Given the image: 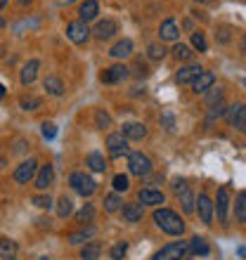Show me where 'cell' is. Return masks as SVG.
<instances>
[{"mask_svg": "<svg viewBox=\"0 0 246 260\" xmlns=\"http://www.w3.org/2000/svg\"><path fill=\"white\" fill-rule=\"evenodd\" d=\"M111 185H114L116 192H126V189H128V178H126V175H114Z\"/></svg>", "mask_w": 246, "mask_h": 260, "instance_id": "cell-38", "label": "cell"}, {"mask_svg": "<svg viewBox=\"0 0 246 260\" xmlns=\"http://www.w3.org/2000/svg\"><path fill=\"white\" fill-rule=\"evenodd\" d=\"M52 178H55L52 166L50 164L41 166V171H38V175H36V187H38V189H48V187L52 185Z\"/></svg>", "mask_w": 246, "mask_h": 260, "instance_id": "cell-14", "label": "cell"}, {"mask_svg": "<svg viewBox=\"0 0 246 260\" xmlns=\"http://www.w3.org/2000/svg\"><path fill=\"white\" fill-rule=\"evenodd\" d=\"M123 220H126V222H137V220H142V206L126 204L123 206Z\"/></svg>", "mask_w": 246, "mask_h": 260, "instance_id": "cell-21", "label": "cell"}, {"mask_svg": "<svg viewBox=\"0 0 246 260\" xmlns=\"http://www.w3.org/2000/svg\"><path fill=\"white\" fill-rule=\"evenodd\" d=\"M43 85H45V90H48L50 95H55V97H59L62 92H64V85H62V81L57 78V76H48Z\"/></svg>", "mask_w": 246, "mask_h": 260, "instance_id": "cell-24", "label": "cell"}, {"mask_svg": "<svg viewBox=\"0 0 246 260\" xmlns=\"http://www.w3.org/2000/svg\"><path fill=\"white\" fill-rule=\"evenodd\" d=\"M116 21L114 19H104V21H100L95 26V36L100 38V41H107V38H111V36L116 34Z\"/></svg>", "mask_w": 246, "mask_h": 260, "instance_id": "cell-15", "label": "cell"}, {"mask_svg": "<svg viewBox=\"0 0 246 260\" xmlns=\"http://www.w3.org/2000/svg\"><path fill=\"white\" fill-rule=\"evenodd\" d=\"M190 248H192V253H197V255H206V253H208V244H206L201 237H194V239L190 241Z\"/></svg>", "mask_w": 246, "mask_h": 260, "instance_id": "cell-29", "label": "cell"}, {"mask_svg": "<svg viewBox=\"0 0 246 260\" xmlns=\"http://www.w3.org/2000/svg\"><path fill=\"white\" fill-rule=\"evenodd\" d=\"M234 125H237L241 133H246V104L239 109V116H237V123H234Z\"/></svg>", "mask_w": 246, "mask_h": 260, "instance_id": "cell-42", "label": "cell"}, {"mask_svg": "<svg viewBox=\"0 0 246 260\" xmlns=\"http://www.w3.org/2000/svg\"><path fill=\"white\" fill-rule=\"evenodd\" d=\"M213 83H216V76H213L211 71H204L197 81L192 83V88H194V92H197V95H204V92H208V90L213 88Z\"/></svg>", "mask_w": 246, "mask_h": 260, "instance_id": "cell-12", "label": "cell"}, {"mask_svg": "<svg viewBox=\"0 0 246 260\" xmlns=\"http://www.w3.org/2000/svg\"><path fill=\"white\" fill-rule=\"evenodd\" d=\"M166 199L161 192H157V189H140V204H147V206H159L164 204Z\"/></svg>", "mask_w": 246, "mask_h": 260, "instance_id": "cell-18", "label": "cell"}, {"mask_svg": "<svg viewBox=\"0 0 246 260\" xmlns=\"http://www.w3.org/2000/svg\"><path fill=\"white\" fill-rule=\"evenodd\" d=\"M71 211H74V201L69 197H62L59 204H57V215H59V218H67V215H71Z\"/></svg>", "mask_w": 246, "mask_h": 260, "instance_id": "cell-27", "label": "cell"}, {"mask_svg": "<svg viewBox=\"0 0 246 260\" xmlns=\"http://www.w3.org/2000/svg\"><path fill=\"white\" fill-rule=\"evenodd\" d=\"M31 204L38 206V208H52V199H50V194L45 197V194H38V197L31 199Z\"/></svg>", "mask_w": 246, "mask_h": 260, "instance_id": "cell-37", "label": "cell"}, {"mask_svg": "<svg viewBox=\"0 0 246 260\" xmlns=\"http://www.w3.org/2000/svg\"><path fill=\"white\" fill-rule=\"evenodd\" d=\"M173 55L178 57V59H182V62H190V59H192V50L187 48V45H180V43H178V45L173 48Z\"/></svg>", "mask_w": 246, "mask_h": 260, "instance_id": "cell-33", "label": "cell"}, {"mask_svg": "<svg viewBox=\"0 0 246 260\" xmlns=\"http://www.w3.org/2000/svg\"><path fill=\"white\" fill-rule=\"evenodd\" d=\"M109 55L114 57V59H126V57H130L133 55V41H128V38L118 41L116 45H111Z\"/></svg>", "mask_w": 246, "mask_h": 260, "instance_id": "cell-13", "label": "cell"}, {"mask_svg": "<svg viewBox=\"0 0 246 260\" xmlns=\"http://www.w3.org/2000/svg\"><path fill=\"white\" fill-rule=\"evenodd\" d=\"M187 248H190L187 241H171V244L161 246V251L154 253V260H182Z\"/></svg>", "mask_w": 246, "mask_h": 260, "instance_id": "cell-2", "label": "cell"}, {"mask_svg": "<svg viewBox=\"0 0 246 260\" xmlns=\"http://www.w3.org/2000/svg\"><path fill=\"white\" fill-rule=\"evenodd\" d=\"M95 118H97V128H109V125H111V118H109V114H107V111H102V109H100V111H97V114H95Z\"/></svg>", "mask_w": 246, "mask_h": 260, "instance_id": "cell-39", "label": "cell"}, {"mask_svg": "<svg viewBox=\"0 0 246 260\" xmlns=\"http://www.w3.org/2000/svg\"><path fill=\"white\" fill-rule=\"evenodd\" d=\"M78 14H81V21H93L100 14V5H97V0H85L81 5V10H78Z\"/></svg>", "mask_w": 246, "mask_h": 260, "instance_id": "cell-16", "label": "cell"}, {"mask_svg": "<svg viewBox=\"0 0 246 260\" xmlns=\"http://www.w3.org/2000/svg\"><path fill=\"white\" fill-rule=\"evenodd\" d=\"M192 45H194L199 52H206V48H208V45H206V38H204V34H201V31H194V34H192Z\"/></svg>", "mask_w": 246, "mask_h": 260, "instance_id": "cell-34", "label": "cell"}, {"mask_svg": "<svg viewBox=\"0 0 246 260\" xmlns=\"http://www.w3.org/2000/svg\"><path fill=\"white\" fill-rule=\"evenodd\" d=\"M107 147H109V156L111 158H118V156H126L130 154L128 149V137L123 135V133H111L107 137Z\"/></svg>", "mask_w": 246, "mask_h": 260, "instance_id": "cell-4", "label": "cell"}, {"mask_svg": "<svg viewBox=\"0 0 246 260\" xmlns=\"http://www.w3.org/2000/svg\"><path fill=\"white\" fill-rule=\"evenodd\" d=\"M197 211H199V218L204 225H211L213 222V211H216V204H213L211 199L206 197V194H199L197 199Z\"/></svg>", "mask_w": 246, "mask_h": 260, "instance_id": "cell-6", "label": "cell"}, {"mask_svg": "<svg viewBox=\"0 0 246 260\" xmlns=\"http://www.w3.org/2000/svg\"><path fill=\"white\" fill-rule=\"evenodd\" d=\"M85 164L90 166V171L95 173H102L107 166H104V156L102 154H97V151H93V154H88V158H85Z\"/></svg>", "mask_w": 246, "mask_h": 260, "instance_id": "cell-25", "label": "cell"}, {"mask_svg": "<svg viewBox=\"0 0 246 260\" xmlns=\"http://www.w3.org/2000/svg\"><path fill=\"white\" fill-rule=\"evenodd\" d=\"M67 36L71 43H78V45H81V43L88 41L90 31H88V26H85V21H71L67 26Z\"/></svg>", "mask_w": 246, "mask_h": 260, "instance_id": "cell-7", "label": "cell"}, {"mask_svg": "<svg viewBox=\"0 0 246 260\" xmlns=\"http://www.w3.org/2000/svg\"><path fill=\"white\" fill-rule=\"evenodd\" d=\"M93 215H95V208H93V204H85L81 211L76 213V220L85 225V222H90V220H93Z\"/></svg>", "mask_w": 246, "mask_h": 260, "instance_id": "cell-30", "label": "cell"}, {"mask_svg": "<svg viewBox=\"0 0 246 260\" xmlns=\"http://www.w3.org/2000/svg\"><path fill=\"white\" fill-rule=\"evenodd\" d=\"M38 69H41L38 59H31L28 64H24V69H21V83H24V85H31V83L36 81V76H38Z\"/></svg>", "mask_w": 246, "mask_h": 260, "instance_id": "cell-17", "label": "cell"}, {"mask_svg": "<svg viewBox=\"0 0 246 260\" xmlns=\"http://www.w3.org/2000/svg\"><path fill=\"white\" fill-rule=\"evenodd\" d=\"M17 3H19V5H28V3H31V0H17Z\"/></svg>", "mask_w": 246, "mask_h": 260, "instance_id": "cell-46", "label": "cell"}, {"mask_svg": "<svg viewBox=\"0 0 246 260\" xmlns=\"http://www.w3.org/2000/svg\"><path fill=\"white\" fill-rule=\"evenodd\" d=\"M220 100H223V92H220V90H213L211 95H208V104H211V107L220 104Z\"/></svg>", "mask_w": 246, "mask_h": 260, "instance_id": "cell-44", "label": "cell"}, {"mask_svg": "<svg viewBox=\"0 0 246 260\" xmlns=\"http://www.w3.org/2000/svg\"><path fill=\"white\" fill-rule=\"evenodd\" d=\"M159 36H161V41H175L178 38V24L173 19H166L159 28Z\"/></svg>", "mask_w": 246, "mask_h": 260, "instance_id": "cell-20", "label": "cell"}, {"mask_svg": "<svg viewBox=\"0 0 246 260\" xmlns=\"http://www.w3.org/2000/svg\"><path fill=\"white\" fill-rule=\"evenodd\" d=\"M100 244L97 241H90V244H85L81 251V260H100Z\"/></svg>", "mask_w": 246, "mask_h": 260, "instance_id": "cell-22", "label": "cell"}, {"mask_svg": "<svg viewBox=\"0 0 246 260\" xmlns=\"http://www.w3.org/2000/svg\"><path fill=\"white\" fill-rule=\"evenodd\" d=\"M154 222H157L166 234H173V237H180L184 232V222L180 220V215L171 208H157L154 211Z\"/></svg>", "mask_w": 246, "mask_h": 260, "instance_id": "cell-1", "label": "cell"}, {"mask_svg": "<svg viewBox=\"0 0 246 260\" xmlns=\"http://www.w3.org/2000/svg\"><path fill=\"white\" fill-rule=\"evenodd\" d=\"M100 78H102V83H118V81H123V78H128V69L123 67V64H114V67L107 69Z\"/></svg>", "mask_w": 246, "mask_h": 260, "instance_id": "cell-11", "label": "cell"}, {"mask_svg": "<svg viewBox=\"0 0 246 260\" xmlns=\"http://www.w3.org/2000/svg\"><path fill=\"white\" fill-rule=\"evenodd\" d=\"M17 251V244L14 241H10V239H3L0 241V253H3V260H7L10 255Z\"/></svg>", "mask_w": 246, "mask_h": 260, "instance_id": "cell-32", "label": "cell"}, {"mask_svg": "<svg viewBox=\"0 0 246 260\" xmlns=\"http://www.w3.org/2000/svg\"><path fill=\"white\" fill-rule=\"evenodd\" d=\"M126 251H128V244H126V241H118V244H114V246H111V251H109L111 260H121L123 255H126Z\"/></svg>", "mask_w": 246, "mask_h": 260, "instance_id": "cell-31", "label": "cell"}, {"mask_svg": "<svg viewBox=\"0 0 246 260\" xmlns=\"http://www.w3.org/2000/svg\"><path fill=\"white\" fill-rule=\"evenodd\" d=\"M41 260H48V258H41Z\"/></svg>", "mask_w": 246, "mask_h": 260, "instance_id": "cell-49", "label": "cell"}, {"mask_svg": "<svg viewBox=\"0 0 246 260\" xmlns=\"http://www.w3.org/2000/svg\"><path fill=\"white\" fill-rule=\"evenodd\" d=\"M227 206H230V194H227V187H220L218 197H216V213H218L220 222H225V220H227Z\"/></svg>", "mask_w": 246, "mask_h": 260, "instance_id": "cell-10", "label": "cell"}, {"mask_svg": "<svg viewBox=\"0 0 246 260\" xmlns=\"http://www.w3.org/2000/svg\"><path fill=\"white\" fill-rule=\"evenodd\" d=\"M69 182H71V187H74V189L81 194V197H93V192L97 189L95 180L88 178V175H83V173H74Z\"/></svg>", "mask_w": 246, "mask_h": 260, "instance_id": "cell-5", "label": "cell"}, {"mask_svg": "<svg viewBox=\"0 0 246 260\" xmlns=\"http://www.w3.org/2000/svg\"><path fill=\"white\" fill-rule=\"evenodd\" d=\"M239 83H241V85H244V88H246V78H241V81H239Z\"/></svg>", "mask_w": 246, "mask_h": 260, "instance_id": "cell-47", "label": "cell"}, {"mask_svg": "<svg viewBox=\"0 0 246 260\" xmlns=\"http://www.w3.org/2000/svg\"><path fill=\"white\" fill-rule=\"evenodd\" d=\"M57 135V125L55 123H43V137L45 140H52Z\"/></svg>", "mask_w": 246, "mask_h": 260, "instance_id": "cell-41", "label": "cell"}, {"mask_svg": "<svg viewBox=\"0 0 246 260\" xmlns=\"http://www.w3.org/2000/svg\"><path fill=\"white\" fill-rule=\"evenodd\" d=\"M128 168L133 175L144 178V175L151 173V161H149V156H144L142 151H133V154H128Z\"/></svg>", "mask_w": 246, "mask_h": 260, "instance_id": "cell-3", "label": "cell"}, {"mask_svg": "<svg viewBox=\"0 0 246 260\" xmlns=\"http://www.w3.org/2000/svg\"><path fill=\"white\" fill-rule=\"evenodd\" d=\"M95 237V227H85L81 232H74L69 234V244H83V241H88Z\"/></svg>", "mask_w": 246, "mask_h": 260, "instance_id": "cell-23", "label": "cell"}, {"mask_svg": "<svg viewBox=\"0 0 246 260\" xmlns=\"http://www.w3.org/2000/svg\"><path fill=\"white\" fill-rule=\"evenodd\" d=\"M36 161L34 158H28V161H24L21 166H17V171H14V180L19 182V185H28V180L36 178Z\"/></svg>", "mask_w": 246, "mask_h": 260, "instance_id": "cell-8", "label": "cell"}, {"mask_svg": "<svg viewBox=\"0 0 246 260\" xmlns=\"http://www.w3.org/2000/svg\"><path fill=\"white\" fill-rule=\"evenodd\" d=\"M0 5H3V7H5V5H7V0H0Z\"/></svg>", "mask_w": 246, "mask_h": 260, "instance_id": "cell-48", "label": "cell"}, {"mask_svg": "<svg viewBox=\"0 0 246 260\" xmlns=\"http://www.w3.org/2000/svg\"><path fill=\"white\" fill-rule=\"evenodd\" d=\"M104 208H107L109 213L118 211V208H121V199H118L116 194H109V197L104 199Z\"/></svg>", "mask_w": 246, "mask_h": 260, "instance_id": "cell-36", "label": "cell"}, {"mask_svg": "<svg viewBox=\"0 0 246 260\" xmlns=\"http://www.w3.org/2000/svg\"><path fill=\"white\" fill-rule=\"evenodd\" d=\"M201 74H204V69L199 67V64H190V67H182L178 74H175V81H178L180 85H184V83H194Z\"/></svg>", "mask_w": 246, "mask_h": 260, "instance_id": "cell-9", "label": "cell"}, {"mask_svg": "<svg viewBox=\"0 0 246 260\" xmlns=\"http://www.w3.org/2000/svg\"><path fill=\"white\" fill-rule=\"evenodd\" d=\"M147 55H149V59H164L166 50H164V45H157V43H151L149 48H147Z\"/></svg>", "mask_w": 246, "mask_h": 260, "instance_id": "cell-35", "label": "cell"}, {"mask_svg": "<svg viewBox=\"0 0 246 260\" xmlns=\"http://www.w3.org/2000/svg\"><path fill=\"white\" fill-rule=\"evenodd\" d=\"M41 107V100L38 97H28V100H21V109H26V111H34Z\"/></svg>", "mask_w": 246, "mask_h": 260, "instance_id": "cell-40", "label": "cell"}, {"mask_svg": "<svg viewBox=\"0 0 246 260\" xmlns=\"http://www.w3.org/2000/svg\"><path fill=\"white\" fill-rule=\"evenodd\" d=\"M7 260H12V258H7Z\"/></svg>", "mask_w": 246, "mask_h": 260, "instance_id": "cell-50", "label": "cell"}, {"mask_svg": "<svg viewBox=\"0 0 246 260\" xmlns=\"http://www.w3.org/2000/svg\"><path fill=\"white\" fill-rule=\"evenodd\" d=\"M180 204H182V211L184 213H194V204H197V199L190 189H182L180 192Z\"/></svg>", "mask_w": 246, "mask_h": 260, "instance_id": "cell-26", "label": "cell"}, {"mask_svg": "<svg viewBox=\"0 0 246 260\" xmlns=\"http://www.w3.org/2000/svg\"><path fill=\"white\" fill-rule=\"evenodd\" d=\"M121 133L128 137V140H142V137H147V128H144L142 123H126Z\"/></svg>", "mask_w": 246, "mask_h": 260, "instance_id": "cell-19", "label": "cell"}, {"mask_svg": "<svg viewBox=\"0 0 246 260\" xmlns=\"http://www.w3.org/2000/svg\"><path fill=\"white\" fill-rule=\"evenodd\" d=\"M239 109L241 107H237V104H234V107H230V111H227V121H230V123H237V116H239Z\"/></svg>", "mask_w": 246, "mask_h": 260, "instance_id": "cell-43", "label": "cell"}, {"mask_svg": "<svg viewBox=\"0 0 246 260\" xmlns=\"http://www.w3.org/2000/svg\"><path fill=\"white\" fill-rule=\"evenodd\" d=\"M234 213H237V220H239V222H246V192H239Z\"/></svg>", "mask_w": 246, "mask_h": 260, "instance_id": "cell-28", "label": "cell"}, {"mask_svg": "<svg viewBox=\"0 0 246 260\" xmlns=\"http://www.w3.org/2000/svg\"><path fill=\"white\" fill-rule=\"evenodd\" d=\"M218 38H220V43H227V41H230V28H227V26H223V28H220Z\"/></svg>", "mask_w": 246, "mask_h": 260, "instance_id": "cell-45", "label": "cell"}]
</instances>
